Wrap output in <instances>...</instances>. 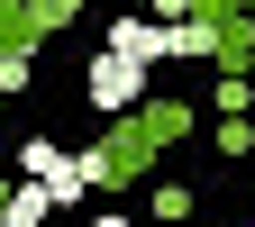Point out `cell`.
I'll use <instances>...</instances> for the list:
<instances>
[{
    "label": "cell",
    "instance_id": "cell-1",
    "mask_svg": "<svg viewBox=\"0 0 255 227\" xmlns=\"http://www.w3.org/2000/svg\"><path fill=\"white\" fill-rule=\"evenodd\" d=\"M82 91H91V109H101V118H128V109H146V64L119 55V46H101V55H91V73H82Z\"/></svg>",
    "mask_w": 255,
    "mask_h": 227
},
{
    "label": "cell",
    "instance_id": "cell-2",
    "mask_svg": "<svg viewBox=\"0 0 255 227\" xmlns=\"http://www.w3.org/2000/svg\"><path fill=\"white\" fill-rule=\"evenodd\" d=\"M18 173H46V182H55V209H73V200H91V173H82V154H73V146H55V137H27V154H18Z\"/></svg>",
    "mask_w": 255,
    "mask_h": 227
},
{
    "label": "cell",
    "instance_id": "cell-3",
    "mask_svg": "<svg viewBox=\"0 0 255 227\" xmlns=\"http://www.w3.org/2000/svg\"><path fill=\"white\" fill-rule=\"evenodd\" d=\"M46 218H55V182L46 173H27V182L0 191V227H46Z\"/></svg>",
    "mask_w": 255,
    "mask_h": 227
},
{
    "label": "cell",
    "instance_id": "cell-4",
    "mask_svg": "<svg viewBox=\"0 0 255 227\" xmlns=\"http://www.w3.org/2000/svg\"><path fill=\"white\" fill-rule=\"evenodd\" d=\"M27 73H37V46H27V37H9V46H0V100H18V91H27Z\"/></svg>",
    "mask_w": 255,
    "mask_h": 227
},
{
    "label": "cell",
    "instance_id": "cell-5",
    "mask_svg": "<svg viewBox=\"0 0 255 227\" xmlns=\"http://www.w3.org/2000/svg\"><path fill=\"white\" fill-rule=\"evenodd\" d=\"M219 154H255V118H246V109L219 118Z\"/></svg>",
    "mask_w": 255,
    "mask_h": 227
},
{
    "label": "cell",
    "instance_id": "cell-6",
    "mask_svg": "<svg viewBox=\"0 0 255 227\" xmlns=\"http://www.w3.org/2000/svg\"><path fill=\"white\" fill-rule=\"evenodd\" d=\"M73 9H82V0H37V27H64Z\"/></svg>",
    "mask_w": 255,
    "mask_h": 227
},
{
    "label": "cell",
    "instance_id": "cell-7",
    "mask_svg": "<svg viewBox=\"0 0 255 227\" xmlns=\"http://www.w3.org/2000/svg\"><path fill=\"white\" fill-rule=\"evenodd\" d=\"M137 9H155V18H182V9H191V0H137Z\"/></svg>",
    "mask_w": 255,
    "mask_h": 227
},
{
    "label": "cell",
    "instance_id": "cell-8",
    "mask_svg": "<svg viewBox=\"0 0 255 227\" xmlns=\"http://www.w3.org/2000/svg\"><path fill=\"white\" fill-rule=\"evenodd\" d=\"M246 73H255V64H246Z\"/></svg>",
    "mask_w": 255,
    "mask_h": 227
}]
</instances>
